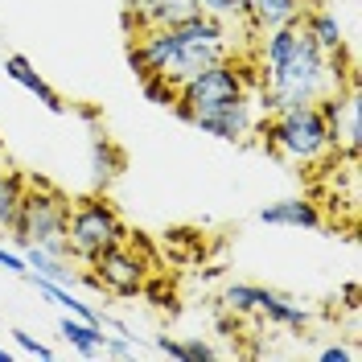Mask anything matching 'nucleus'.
Segmentation results:
<instances>
[{
  "label": "nucleus",
  "instance_id": "f03ea898",
  "mask_svg": "<svg viewBox=\"0 0 362 362\" xmlns=\"http://www.w3.org/2000/svg\"><path fill=\"white\" fill-rule=\"evenodd\" d=\"M173 112L189 128L214 136V140H226V144H243L264 124L259 90H251L247 70L235 58H223L214 66L189 74L173 95Z\"/></svg>",
  "mask_w": 362,
  "mask_h": 362
},
{
  "label": "nucleus",
  "instance_id": "6ab92c4d",
  "mask_svg": "<svg viewBox=\"0 0 362 362\" xmlns=\"http://www.w3.org/2000/svg\"><path fill=\"white\" fill-rule=\"evenodd\" d=\"M13 334V341L21 346L25 354H33V358H42V362H54V346H45V341H37L29 329H8Z\"/></svg>",
  "mask_w": 362,
  "mask_h": 362
},
{
  "label": "nucleus",
  "instance_id": "412c9836",
  "mask_svg": "<svg viewBox=\"0 0 362 362\" xmlns=\"http://www.w3.org/2000/svg\"><path fill=\"white\" fill-rule=\"evenodd\" d=\"M107 354L112 358H136L140 354V341L132 334H107Z\"/></svg>",
  "mask_w": 362,
  "mask_h": 362
},
{
  "label": "nucleus",
  "instance_id": "9b49d317",
  "mask_svg": "<svg viewBox=\"0 0 362 362\" xmlns=\"http://www.w3.org/2000/svg\"><path fill=\"white\" fill-rule=\"evenodd\" d=\"M259 223L268 226H293V230H321V210L317 202L309 198H280V202H272L259 210Z\"/></svg>",
  "mask_w": 362,
  "mask_h": 362
},
{
  "label": "nucleus",
  "instance_id": "f3484780",
  "mask_svg": "<svg viewBox=\"0 0 362 362\" xmlns=\"http://www.w3.org/2000/svg\"><path fill=\"white\" fill-rule=\"evenodd\" d=\"M21 189L25 177L13 173V169H0V235L13 230V218H17V206H21Z\"/></svg>",
  "mask_w": 362,
  "mask_h": 362
},
{
  "label": "nucleus",
  "instance_id": "423d86ee",
  "mask_svg": "<svg viewBox=\"0 0 362 362\" xmlns=\"http://www.w3.org/2000/svg\"><path fill=\"white\" fill-rule=\"evenodd\" d=\"M87 268H90V276H95V284L112 296H140L148 288V284H144V280H148V268H144V259L128 247V239L103 247Z\"/></svg>",
  "mask_w": 362,
  "mask_h": 362
},
{
  "label": "nucleus",
  "instance_id": "f8f14e48",
  "mask_svg": "<svg viewBox=\"0 0 362 362\" xmlns=\"http://www.w3.org/2000/svg\"><path fill=\"white\" fill-rule=\"evenodd\" d=\"M305 0H247V25L255 33H268L280 25H300L305 17Z\"/></svg>",
  "mask_w": 362,
  "mask_h": 362
},
{
  "label": "nucleus",
  "instance_id": "5701e85b",
  "mask_svg": "<svg viewBox=\"0 0 362 362\" xmlns=\"http://www.w3.org/2000/svg\"><path fill=\"white\" fill-rule=\"evenodd\" d=\"M0 268L8 272V276H29V264H25V255L21 251H8V247H0Z\"/></svg>",
  "mask_w": 362,
  "mask_h": 362
},
{
  "label": "nucleus",
  "instance_id": "a211bd4d",
  "mask_svg": "<svg viewBox=\"0 0 362 362\" xmlns=\"http://www.w3.org/2000/svg\"><path fill=\"white\" fill-rule=\"evenodd\" d=\"M194 4H198V13H210V17H218L226 25L235 21L247 25V0H194Z\"/></svg>",
  "mask_w": 362,
  "mask_h": 362
},
{
  "label": "nucleus",
  "instance_id": "0eeeda50",
  "mask_svg": "<svg viewBox=\"0 0 362 362\" xmlns=\"http://www.w3.org/2000/svg\"><path fill=\"white\" fill-rule=\"evenodd\" d=\"M321 115L329 124V140H334V153L338 157H358L362 148V103H358V83L350 78L341 90L325 95L321 103Z\"/></svg>",
  "mask_w": 362,
  "mask_h": 362
},
{
  "label": "nucleus",
  "instance_id": "f257e3e1",
  "mask_svg": "<svg viewBox=\"0 0 362 362\" xmlns=\"http://www.w3.org/2000/svg\"><path fill=\"white\" fill-rule=\"evenodd\" d=\"M341 58L346 54H325L300 25H280V29L259 33V66H264L259 107L264 115L288 112L300 103H321L325 95L341 90L354 78L350 66H341Z\"/></svg>",
  "mask_w": 362,
  "mask_h": 362
},
{
  "label": "nucleus",
  "instance_id": "20e7f679",
  "mask_svg": "<svg viewBox=\"0 0 362 362\" xmlns=\"http://www.w3.org/2000/svg\"><path fill=\"white\" fill-rule=\"evenodd\" d=\"M255 136H264V148L272 157L288 160V165H321V160L338 157L334 140H329V124H325L317 103H300L288 112L264 115Z\"/></svg>",
  "mask_w": 362,
  "mask_h": 362
},
{
  "label": "nucleus",
  "instance_id": "aec40b11",
  "mask_svg": "<svg viewBox=\"0 0 362 362\" xmlns=\"http://www.w3.org/2000/svg\"><path fill=\"white\" fill-rule=\"evenodd\" d=\"M214 358H218V350L206 346L202 338H185L181 341V362H214Z\"/></svg>",
  "mask_w": 362,
  "mask_h": 362
},
{
  "label": "nucleus",
  "instance_id": "1a4fd4ad",
  "mask_svg": "<svg viewBox=\"0 0 362 362\" xmlns=\"http://www.w3.org/2000/svg\"><path fill=\"white\" fill-rule=\"evenodd\" d=\"M198 4L194 0H128L124 4V29L144 33V29H169V25L194 17Z\"/></svg>",
  "mask_w": 362,
  "mask_h": 362
},
{
  "label": "nucleus",
  "instance_id": "393cba45",
  "mask_svg": "<svg viewBox=\"0 0 362 362\" xmlns=\"http://www.w3.org/2000/svg\"><path fill=\"white\" fill-rule=\"evenodd\" d=\"M157 350L165 354V358H177V362H181V341H177V338H169V334H160V338H157Z\"/></svg>",
  "mask_w": 362,
  "mask_h": 362
},
{
  "label": "nucleus",
  "instance_id": "9d476101",
  "mask_svg": "<svg viewBox=\"0 0 362 362\" xmlns=\"http://www.w3.org/2000/svg\"><path fill=\"white\" fill-rule=\"evenodd\" d=\"M4 74H8V78H13L17 87L29 90V95H33V99H37V103L45 107V112H54V115L66 112L62 95H58V90H54V87H49V83L42 78V74L33 70V62H29L25 54H4Z\"/></svg>",
  "mask_w": 362,
  "mask_h": 362
},
{
  "label": "nucleus",
  "instance_id": "6e6552de",
  "mask_svg": "<svg viewBox=\"0 0 362 362\" xmlns=\"http://www.w3.org/2000/svg\"><path fill=\"white\" fill-rule=\"evenodd\" d=\"M223 300L235 313H259L264 321L284 325V329H305L309 325V309H300L288 296L272 293V288H259V284H230Z\"/></svg>",
  "mask_w": 362,
  "mask_h": 362
},
{
  "label": "nucleus",
  "instance_id": "4468645a",
  "mask_svg": "<svg viewBox=\"0 0 362 362\" xmlns=\"http://www.w3.org/2000/svg\"><path fill=\"white\" fill-rule=\"evenodd\" d=\"M300 29H305V33H309L325 54H346V33H341V21L329 13V8H305Z\"/></svg>",
  "mask_w": 362,
  "mask_h": 362
},
{
  "label": "nucleus",
  "instance_id": "a878e982",
  "mask_svg": "<svg viewBox=\"0 0 362 362\" xmlns=\"http://www.w3.org/2000/svg\"><path fill=\"white\" fill-rule=\"evenodd\" d=\"M0 362H13V354H8V350H4V346H0Z\"/></svg>",
  "mask_w": 362,
  "mask_h": 362
},
{
  "label": "nucleus",
  "instance_id": "2eb2a0df",
  "mask_svg": "<svg viewBox=\"0 0 362 362\" xmlns=\"http://www.w3.org/2000/svg\"><path fill=\"white\" fill-rule=\"evenodd\" d=\"M119 169H124V153L103 132H95L90 136V181H95V189H107L119 177Z\"/></svg>",
  "mask_w": 362,
  "mask_h": 362
},
{
  "label": "nucleus",
  "instance_id": "b1692460",
  "mask_svg": "<svg viewBox=\"0 0 362 362\" xmlns=\"http://www.w3.org/2000/svg\"><path fill=\"white\" fill-rule=\"evenodd\" d=\"M317 358L321 362H354L358 350H350V346H325V350H317Z\"/></svg>",
  "mask_w": 362,
  "mask_h": 362
},
{
  "label": "nucleus",
  "instance_id": "ddd939ff",
  "mask_svg": "<svg viewBox=\"0 0 362 362\" xmlns=\"http://www.w3.org/2000/svg\"><path fill=\"white\" fill-rule=\"evenodd\" d=\"M58 334H62V341H70V350H78L83 358H99V354H107V329H103L99 321H83V317L62 313Z\"/></svg>",
  "mask_w": 362,
  "mask_h": 362
},
{
  "label": "nucleus",
  "instance_id": "dca6fc26",
  "mask_svg": "<svg viewBox=\"0 0 362 362\" xmlns=\"http://www.w3.org/2000/svg\"><path fill=\"white\" fill-rule=\"evenodd\" d=\"M25 264H29V276H42V280H54V284H83V272L70 268V259H58V255H49L45 247H25Z\"/></svg>",
  "mask_w": 362,
  "mask_h": 362
},
{
  "label": "nucleus",
  "instance_id": "4be33fe9",
  "mask_svg": "<svg viewBox=\"0 0 362 362\" xmlns=\"http://www.w3.org/2000/svg\"><path fill=\"white\" fill-rule=\"evenodd\" d=\"M144 95H148L153 103H165V107H173V95H177V87H169L165 78H144Z\"/></svg>",
  "mask_w": 362,
  "mask_h": 362
},
{
  "label": "nucleus",
  "instance_id": "39448f33",
  "mask_svg": "<svg viewBox=\"0 0 362 362\" xmlns=\"http://www.w3.org/2000/svg\"><path fill=\"white\" fill-rule=\"evenodd\" d=\"M124 239H128V226H124L119 210H115L103 194H90V198H83V202L70 206V218H66L70 259L90 264V259H95L103 247L124 243Z\"/></svg>",
  "mask_w": 362,
  "mask_h": 362
},
{
  "label": "nucleus",
  "instance_id": "7ed1b4c3",
  "mask_svg": "<svg viewBox=\"0 0 362 362\" xmlns=\"http://www.w3.org/2000/svg\"><path fill=\"white\" fill-rule=\"evenodd\" d=\"M66 218H70V202L62 189H54L45 177H25L21 189V206L13 218V243L17 251L25 247H45L58 259H70V243H66Z\"/></svg>",
  "mask_w": 362,
  "mask_h": 362
}]
</instances>
